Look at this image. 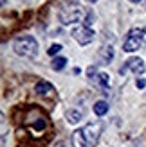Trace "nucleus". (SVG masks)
I'll use <instances>...</instances> for the list:
<instances>
[{"label":"nucleus","instance_id":"nucleus-16","mask_svg":"<svg viewBox=\"0 0 146 147\" xmlns=\"http://www.w3.org/2000/svg\"><path fill=\"white\" fill-rule=\"evenodd\" d=\"M135 86H137V88H144V86H146V79H137V81H135Z\"/></svg>","mask_w":146,"mask_h":147},{"label":"nucleus","instance_id":"nucleus-20","mask_svg":"<svg viewBox=\"0 0 146 147\" xmlns=\"http://www.w3.org/2000/svg\"><path fill=\"white\" fill-rule=\"evenodd\" d=\"M89 2H92V4H94V2H98V0H89Z\"/></svg>","mask_w":146,"mask_h":147},{"label":"nucleus","instance_id":"nucleus-4","mask_svg":"<svg viewBox=\"0 0 146 147\" xmlns=\"http://www.w3.org/2000/svg\"><path fill=\"white\" fill-rule=\"evenodd\" d=\"M89 79H90V83L96 86L98 90L108 93V90H110V77H108L106 74H103V72L98 74L96 67H90L89 68Z\"/></svg>","mask_w":146,"mask_h":147},{"label":"nucleus","instance_id":"nucleus-5","mask_svg":"<svg viewBox=\"0 0 146 147\" xmlns=\"http://www.w3.org/2000/svg\"><path fill=\"white\" fill-rule=\"evenodd\" d=\"M72 38H74L79 45H89V43H92L94 38H96V32H94L90 27L81 25V27H76L74 31H72Z\"/></svg>","mask_w":146,"mask_h":147},{"label":"nucleus","instance_id":"nucleus-19","mask_svg":"<svg viewBox=\"0 0 146 147\" xmlns=\"http://www.w3.org/2000/svg\"><path fill=\"white\" fill-rule=\"evenodd\" d=\"M141 4H143V5H144V9H146V0H143V2H141Z\"/></svg>","mask_w":146,"mask_h":147},{"label":"nucleus","instance_id":"nucleus-7","mask_svg":"<svg viewBox=\"0 0 146 147\" xmlns=\"http://www.w3.org/2000/svg\"><path fill=\"white\" fill-rule=\"evenodd\" d=\"M141 47H144V40L141 38V36L128 34L125 43H123V50H125V52H134V50H139Z\"/></svg>","mask_w":146,"mask_h":147},{"label":"nucleus","instance_id":"nucleus-18","mask_svg":"<svg viewBox=\"0 0 146 147\" xmlns=\"http://www.w3.org/2000/svg\"><path fill=\"white\" fill-rule=\"evenodd\" d=\"M128 2H135V4H141L143 0H128Z\"/></svg>","mask_w":146,"mask_h":147},{"label":"nucleus","instance_id":"nucleus-6","mask_svg":"<svg viewBox=\"0 0 146 147\" xmlns=\"http://www.w3.org/2000/svg\"><path fill=\"white\" fill-rule=\"evenodd\" d=\"M146 67H144V61L141 59V57H130L128 61H125V65L121 67V74H126V72H134L135 76H141V74H144Z\"/></svg>","mask_w":146,"mask_h":147},{"label":"nucleus","instance_id":"nucleus-8","mask_svg":"<svg viewBox=\"0 0 146 147\" xmlns=\"http://www.w3.org/2000/svg\"><path fill=\"white\" fill-rule=\"evenodd\" d=\"M98 57H99L101 65H108V63H110V61L114 59V49H112V45H105V47H101Z\"/></svg>","mask_w":146,"mask_h":147},{"label":"nucleus","instance_id":"nucleus-11","mask_svg":"<svg viewBox=\"0 0 146 147\" xmlns=\"http://www.w3.org/2000/svg\"><path fill=\"white\" fill-rule=\"evenodd\" d=\"M65 117H67V120L70 124H78L79 120H81L83 113L81 111H76V109H67V113H65Z\"/></svg>","mask_w":146,"mask_h":147},{"label":"nucleus","instance_id":"nucleus-10","mask_svg":"<svg viewBox=\"0 0 146 147\" xmlns=\"http://www.w3.org/2000/svg\"><path fill=\"white\" fill-rule=\"evenodd\" d=\"M34 90H36V93H38V95H47L49 92H53V84L47 83V81H38Z\"/></svg>","mask_w":146,"mask_h":147},{"label":"nucleus","instance_id":"nucleus-2","mask_svg":"<svg viewBox=\"0 0 146 147\" xmlns=\"http://www.w3.org/2000/svg\"><path fill=\"white\" fill-rule=\"evenodd\" d=\"M83 14H85L83 7L76 2H67L58 9V18H60V22L65 25H70V24H74V22L83 20Z\"/></svg>","mask_w":146,"mask_h":147},{"label":"nucleus","instance_id":"nucleus-14","mask_svg":"<svg viewBox=\"0 0 146 147\" xmlns=\"http://www.w3.org/2000/svg\"><path fill=\"white\" fill-rule=\"evenodd\" d=\"M128 34H132V36H141V38H144V34H146V27L141 25V27H134V29H130Z\"/></svg>","mask_w":146,"mask_h":147},{"label":"nucleus","instance_id":"nucleus-13","mask_svg":"<svg viewBox=\"0 0 146 147\" xmlns=\"http://www.w3.org/2000/svg\"><path fill=\"white\" fill-rule=\"evenodd\" d=\"M65 65H67V59H65V57H54L53 63H50V67H53V70L60 72V70L65 68Z\"/></svg>","mask_w":146,"mask_h":147},{"label":"nucleus","instance_id":"nucleus-9","mask_svg":"<svg viewBox=\"0 0 146 147\" xmlns=\"http://www.w3.org/2000/svg\"><path fill=\"white\" fill-rule=\"evenodd\" d=\"M72 145L74 147H89L85 142V136H83V131L81 129H76L72 133Z\"/></svg>","mask_w":146,"mask_h":147},{"label":"nucleus","instance_id":"nucleus-1","mask_svg":"<svg viewBox=\"0 0 146 147\" xmlns=\"http://www.w3.org/2000/svg\"><path fill=\"white\" fill-rule=\"evenodd\" d=\"M13 49L14 52L22 57H27V59H34L38 56V41H36L33 36H18L13 43Z\"/></svg>","mask_w":146,"mask_h":147},{"label":"nucleus","instance_id":"nucleus-15","mask_svg":"<svg viewBox=\"0 0 146 147\" xmlns=\"http://www.w3.org/2000/svg\"><path fill=\"white\" fill-rule=\"evenodd\" d=\"M61 50V45H58V43H54V45H50L49 47V50H47V54L49 56H54V54H58Z\"/></svg>","mask_w":146,"mask_h":147},{"label":"nucleus","instance_id":"nucleus-12","mask_svg":"<svg viewBox=\"0 0 146 147\" xmlns=\"http://www.w3.org/2000/svg\"><path fill=\"white\" fill-rule=\"evenodd\" d=\"M106 111H108V104H106L105 100H98L96 104H94V113H96L98 117L106 115Z\"/></svg>","mask_w":146,"mask_h":147},{"label":"nucleus","instance_id":"nucleus-17","mask_svg":"<svg viewBox=\"0 0 146 147\" xmlns=\"http://www.w3.org/2000/svg\"><path fill=\"white\" fill-rule=\"evenodd\" d=\"M54 147H67V145H65V142H56Z\"/></svg>","mask_w":146,"mask_h":147},{"label":"nucleus","instance_id":"nucleus-3","mask_svg":"<svg viewBox=\"0 0 146 147\" xmlns=\"http://www.w3.org/2000/svg\"><path fill=\"white\" fill-rule=\"evenodd\" d=\"M81 131H83V136H85L87 145L94 147V145L99 142V136H101V133H103V124H101L99 120L89 122L85 127H81Z\"/></svg>","mask_w":146,"mask_h":147}]
</instances>
